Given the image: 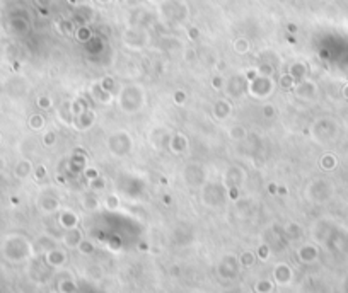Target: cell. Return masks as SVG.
Here are the masks:
<instances>
[{
	"instance_id": "cell-1",
	"label": "cell",
	"mask_w": 348,
	"mask_h": 293,
	"mask_svg": "<svg viewBox=\"0 0 348 293\" xmlns=\"http://www.w3.org/2000/svg\"><path fill=\"white\" fill-rule=\"evenodd\" d=\"M275 278L280 285H287L290 281V269L285 264H280V266L275 268Z\"/></svg>"
},
{
	"instance_id": "cell-2",
	"label": "cell",
	"mask_w": 348,
	"mask_h": 293,
	"mask_svg": "<svg viewBox=\"0 0 348 293\" xmlns=\"http://www.w3.org/2000/svg\"><path fill=\"white\" fill-rule=\"evenodd\" d=\"M65 242H67V245H70V247H75V245H79V244H81V232L70 229L67 237H65Z\"/></svg>"
},
{
	"instance_id": "cell-3",
	"label": "cell",
	"mask_w": 348,
	"mask_h": 293,
	"mask_svg": "<svg viewBox=\"0 0 348 293\" xmlns=\"http://www.w3.org/2000/svg\"><path fill=\"white\" fill-rule=\"evenodd\" d=\"M255 290L258 293H271V290H273V285H271V281H268V280H261V281H258L255 285Z\"/></svg>"
},
{
	"instance_id": "cell-4",
	"label": "cell",
	"mask_w": 348,
	"mask_h": 293,
	"mask_svg": "<svg viewBox=\"0 0 348 293\" xmlns=\"http://www.w3.org/2000/svg\"><path fill=\"white\" fill-rule=\"evenodd\" d=\"M314 258H316V250H314L312 247L300 249V259H302V261H312Z\"/></svg>"
},
{
	"instance_id": "cell-5",
	"label": "cell",
	"mask_w": 348,
	"mask_h": 293,
	"mask_svg": "<svg viewBox=\"0 0 348 293\" xmlns=\"http://www.w3.org/2000/svg\"><path fill=\"white\" fill-rule=\"evenodd\" d=\"M62 222H63V225L67 227V229H74V225H75V217H74V215H63V217H62Z\"/></svg>"
},
{
	"instance_id": "cell-6",
	"label": "cell",
	"mask_w": 348,
	"mask_h": 293,
	"mask_svg": "<svg viewBox=\"0 0 348 293\" xmlns=\"http://www.w3.org/2000/svg\"><path fill=\"white\" fill-rule=\"evenodd\" d=\"M253 261H255V259H253V254H249V253H244V254L241 256V263L244 264V266H251V264H253Z\"/></svg>"
}]
</instances>
